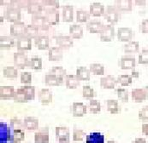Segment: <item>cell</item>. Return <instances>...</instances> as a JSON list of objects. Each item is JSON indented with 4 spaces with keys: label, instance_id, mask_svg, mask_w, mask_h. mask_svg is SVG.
Returning a JSON list of instances; mask_svg holds the SVG:
<instances>
[{
    "label": "cell",
    "instance_id": "cell-5",
    "mask_svg": "<svg viewBox=\"0 0 148 143\" xmlns=\"http://www.w3.org/2000/svg\"><path fill=\"white\" fill-rule=\"evenodd\" d=\"M131 97L135 102H142L148 100V86L133 89L131 92Z\"/></svg>",
    "mask_w": 148,
    "mask_h": 143
},
{
    "label": "cell",
    "instance_id": "cell-4",
    "mask_svg": "<svg viewBox=\"0 0 148 143\" xmlns=\"http://www.w3.org/2000/svg\"><path fill=\"white\" fill-rule=\"evenodd\" d=\"M45 17L48 25H57L59 22V11L56 8H45Z\"/></svg>",
    "mask_w": 148,
    "mask_h": 143
},
{
    "label": "cell",
    "instance_id": "cell-6",
    "mask_svg": "<svg viewBox=\"0 0 148 143\" xmlns=\"http://www.w3.org/2000/svg\"><path fill=\"white\" fill-rule=\"evenodd\" d=\"M16 46L19 51H27L32 49V39L27 37L26 34L18 37L16 41Z\"/></svg>",
    "mask_w": 148,
    "mask_h": 143
},
{
    "label": "cell",
    "instance_id": "cell-27",
    "mask_svg": "<svg viewBox=\"0 0 148 143\" xmlns=\"http://www.w3.org/2000/svg\"><path fill=\"white\" fill-rule=\"evenodd\" d=\"M24 128L27 130H35L39 127V119L34 117H26L23 121Z\"/></svg>",
    "mask_w": 148,
    "mask_h": 143
},
{
    "label": "cell",
    "instance_id": "cell-17",
    "mask_svg": "<svg viewBox=\"0 0 148 143\" xmlns=\"http://www.w3.org/2000/svg\"><path fill=\"white\" fill-rule=\"evenodd\" d=\"M64 55L63 49L59 46H53L48 50V58L51 61H58L62 59Z\"/></svg>",
    "mask_w": 148,
    "mask_h": 143
},
{
    "label": "cell",
    "instance_id": "cell-63",
    "mask_svg": "<svg viewBox=\"0 0 148 143\" xmlns=\"http://www.w3.org/2000/svg\"><path fill=\"white\" fill-rule=\"evenodd\" d=\"M12 143H21V142H12Z\"/></svg>",
    "mask_w": 148,
    "mask_h": 143
},
{
    "label": "cell",
    "instance_id": "cell-12",
    "mask_svg": "<svg viewBox=\"0 0 148 143\" xmlns=\"http://www.w3.org/2000/svg\"><path fill=\"white\" fill-rule=\"evenodd\" d=\"M106 8L103 3L99 2H93L89 6V13L91 16L95 17H99L101 16H104Z\"/></svg>",
    "mask_w": 148,
    "mask_h": 143
},
{
    "label": "cell",
    "instance_id": "cell-43",
    "mask_svg": "<svg viewBox=\"0 0 148 143\" xmlns=\"http://www.w3.org/2000/svg\"><path fill=\"white\" fill-rule=\"evenodd\" d=\"M29 66L35 71L40 70L42 68V59L38 56H33L29 60Z\"/></svg>",
    "mask_w": 148,
    "mask_h": 143
},
{
    "label": "cell",
    "instance_id": "cell-30",
    "mask_svg": "<svg viewBox=\"0 0 148 143\" xmlns=\"http://www.w3.org/2000/svg\"><path fill=\"white\" fill-rule=\"evenodd\" d=\"M16 44L14 38L10 35H3L0 37V47L2 49H10Z\"/></svg>",
    "mask_w": 148,
    "mask_h": 143
},
{
    "label": "cell",
    "instance_id": "cell-42",
    "mask_svg": "<svg viewBox=\"0 0 148 143\" xmlns=\"http://www.w3.org/2000/svg\"><path fill=\"white\" fill-rule=\"evenodd\" d=\"M25 140V132L23 129H13L11 136L12 142H21Z\"/></svg>",
    "mask_w": 148,
    "mask_h": 143
},
{
    "label": "cell",
    "instance_id": "cell-18",
    "mask_svg": "<svg viewBox=\"0 0 148 143\" xmlns=\"http://www.w3.org/2000/svg\"><path fill=\"white\" fill-rule=\"evenodd\" d=\"M38 97L42 105H49L53 100L52 93L49 89H41L39 91Z\"/></svg>",
    "mask_w": 148,
    "mask_h": 143
},
{
    "label": "cell",
    "instance_id": "cell-35",
    "mask_svg": "<svg viewBox=\"0 0 148 143\" xmlns=\"http://www.w3.org/2000/svg\"><path fill=\"white\" fill-rule=\"evenodd\" d=\"M75 16H76V20L80 23H87L89 18H90V13L89 11L86 10L84 9H79L76 10V13H75Z\"/></svg>",
    "mask_w": 148,
    "mask_h": 143
},
{
    "label": "cell",
    "instance_id": "cell-10",
    "mask_svg": "<svg viewBox=\"0 0 148 143\" xmlns=\"http://www.w3.org/2000/svg\"><path fill=\"white\" fill-rule=\"evenodd\" d=\"M119 66L123 70L134 69L136 66V60L134 56H130V55L123 56L119 60Z\"/></svg>",
    "mask_w": 148,
    "mask_h": 143
},
{
    "label": "cell",
    "instance_id": "cell-49",
    "mask_svg": "<svg viewBox=\"0 0 148 143\" xmlns=\"http://www.w3.org/2000/svg\"><path fill=\"white\" fill-rule=\"evenodd\" d=\"M10 126L12 127L13 129H24V124L23 122L17 117H13L10 119Z\"/></svg>",
    "mask_w": 148,
    "mask_h": 143
},
{
    "label": "cell",
    "instance_id": "cell-38",
    "mask_svg": "<svg viewBox=\"0 0 148 143\" xmlns=\"http://www.w3.org/2000/svg\"><path fill=\"white\" fill-rule=\"evenodd\" d=\"M3 74L5 78L8 79H16L18 76V70L15 66H5L3 69Z\"/></svg>",
    "mask_w": 148,
    "mask_h": 143
},
{
    "label": "cell",
    "instance_id": "cell-45",
    "mask_svg": "<svg viewBox=\"0 0 148 143\" xmlns=\"http://www.w3.org/2000/svg\"><path fill=\"white\" fill-rule=\"evenodd\" d=\"M82 96L85 99H93V97L95 96V91L93 88L90 85H84L82 87Z\"/></svg>",
    "mask_w": 148,
    "mask_h": 143
},
{
    "label": "cell",
    "instance_id": "cell-53",
    "mask_svg": "<svg viewBox=\"0 0 148 143\" xmlns=\"http://www.w3.org/2000/svg\"><path fill=\"white\" fill-rule=\"evenodd\" d=\"M139 119L141 121H148V106H143L138 113Z\"/></svg>",
    "mask_w": 148,
    "mask_h": 143
},
{
    "label": "cell",
    "instance_id": "cell-7",
    "mask_svg": "<svg viewBox=\"0 0 148 143\" xmlns=\"http://www.w3.org/2000/svg\"><path fill=\"white\" fill-rule=\"evenodd\" d=\"M26 28H27V25L23 21H21V20L16 21L10 25V35L12 37H16L17 39L18 37L25 34Z\"/></svg>",
    "mask_w": 148,
    "mask_h": 143
},
{
    "label": "cell",
    "instance_id": "cell-39",
    "mask_svg": "<svg viewBox=\"0 0 148 143\" xmlns=\"http://www.w3.org/2000/svg\"><path fill=\"white\" fill-rule=\"evenodd\" d=\"M13 100L15 102H18V103H25L28 101L26 93L24 92V90L21 88H19L16 90Z\"/></svg>",
    "mask_w": 148,
    "mask_h": 143
},
{
    "label": "cell",
    "instance_id": "cell-61",
    "mask_svg": "<svg viewBox=\"0 0 148 143\" xmlns=\"http://www.w3.org/2000/svg\"><path fill=\"white\" fill-rule=\"evenodd\" d=\"M106 143H117L116 142H115V141H113V140H110V141H108Z\"/></svg>",
    "mask_w": 148,
    "mask_h": 143
},
{
    "label": "cell",
    "instance_id": "cell-26",
    "mask_svg": "<svg viewBox=\"0 0 148 143\" xmlns=\"http://www.w3.org/2000/svg\"><path fill=\"white\" fill-rule=\"evenodd\" d=\"M64 82V79L57 77L56 75L52 74L51 73H47L45 76V83L46 85L49 86H58L61 85Z\"/></svg>",
    "mask_w": 148,
    "mask_h": 143
},
{
    "label": "cell",
    "instance_id": "cell-32",
    "mask_svg": "<svg viewBox=\"0 0 148 143\" xmlns=\"http://www.w3.org/2000/svg\"><path fill=\"white\" fill-rule=\"evenodd\" d=\"M105 136L99 132H93L86 136V143H104Z\"/></svg>",
    "mask_w": 148,
    "mask_h": 143
},
{
    "label": "cell",
    "instance_id": "cell-2",
    "mask_svg": "<svg viewBox=\"0 0 148 143\" xmlns=\"http://www.w3.org/2000/svg\"><path fill=\"white\" fill-rule=\"evenodd\" d=\"M21 9L14 6L10 5L6 7V9L4 11V17L5 19L10 22H16L21 20Z\"/></svg>",
    "mask_w": 148,
    "mask_h": 143
},
{
    "label": "cell",
    "instance_id": "cell-31",
    "mask_svg": "<svg viewBox=\"0 0 148 143\" xmlns=\"http://www.w3.org/2000/svg\"><path fill=\"white\" fill-rule=\"evenodd\" d=\"M114 5L120 11H130L133 9V2L131 0H116Z\"/></svg>",
    "mask_w": 148,
    "mask_h": 143
},
{
    "label": "cell",
    "instance_id": "cell-23",
    "mask_svg": "<svg viewBox=\"0 0 148 143\" xmlns=\"http://www.w3.org/2000/svg\"><path fill=\"white\" fill-rule=\"evenodd\" d=\"M69 34L73 39H81L83 36V27L78 23H74L69 26Z\"/></svg>",
    "mask_w": 148,
    "mask_h": 143
},
{
    "label": "cell",
    "instance_id": "cell-24",
    "mask_svg": "<svg viewBox=\"0 0 148 143\" xmlns=\"http://www.w3.org/2000/svg\"><path fill=\"white\" fill-rule=\"evenodd\" d=\"M62 18L64 21L71 22L74 19V7L70 4H65L62 8Z\"/></svg>",
    "mask_w": 148,
    "mask_h": 143
},
{
    "label": "cell",
    "instance_id": "cell-59",
    "mask_svg": "<svg viewBox=\"0 0 148 143\" xmlns=\"http://www.w3.org/2000/svg\"><path fill=\"white\" fill-rule=\"evenodd\" d=\"M134 3L136 5H140V6H145L147 4V2L145 0H135Z\"/></svg>",
    "mask_w": 148,
    "mask_h": 143
},
{
    "label": "cell",
    "instance_id": "cell-34",
    "mask_svg": "<svg viewBox=\"0 0 148 143\" xmlns=\"http://www.w3.org/2000/svg\"><path fill=\"white\" fill-rule=\"evenodd\" d=\"M125 53H137L140 50V43L138 41H129L123 45Z\"/></svg>",
    "mask_w": 148,
    "mask_h": 143
},
{
    "label": "cell",
    "instance_id": "cell-57",
    "mask_svg": "<svg viewBox=\"0 0 148 143\" xmlns=\"http://www.w3.org/2000/svg\"><path fill=\"white\" fill-rule=\"evenodd\" d=\"M141 129H142V133L148 136V123H143L142 124V127H141Z\"/></svg>",
    "mask_w": 148,
    "mask_h": 143
},
{
    "label": "cell",
    "instance_id": "cell-54",
    "mask_svg": "<svg viewBox=\"0 0 148 143\" xmlns=\"http://www.w3.org/2000/svg\"><path fill=\"white\" fill-rule=\"evenodd\" d=\"M45 8H56L59 7V2L57 0H43L41 1Z\"/></svg>",
    "mask_w": 148,
    "mask_h": 143
},
{
    "label": "cell",
    "instance_id": "cell-56",
    "mask_svg": "<svg viewBox=\"0 0 148 143\" xmlns=\"http://www.w3.org/2000/svg\"><path fill=\"white\" fill-rule=\"evenodd\" d=\"M140 30L143 33H148V19L142 20L141 23L140 24Z\"/></svg>",
    "mask_w": 148,
    "mask_h": 143
},
{
    "label": "cell",
    "instance_id": "cell-33",
    "mask_svg": "<svg viewBox=\"0 0 148 143\" xmlns=\"http://www.w3.org/2000/svg\"><path fill=\"white\" fill-rule=\"evenodd\" d=\"M106 106H107V110L111 114H116V113H119L121 112V107H120L119 103L116 100H113V99L107 100Z\"/></svg>",
    "mask_w": 148,
    "mask_h": 143
},
{
    "label": "cell",
    "instance_id": "cell-44",
    "mask_svg": "<svg viewBox=\"0 0 148 143\" xmlns=\"http://www.w3.org/2000/svg\"><path fill=\"white\" fill-rule=\"evenodd\" d=\"M50 73H51L52 74L56 75L57 77L64 79H65V77L68 75L67 73H66V70L64 69L63 66H52L50 70Z\"/></svg>",
    "mask_w": 148,
    "mask_h": 143
},
{
    "label": "cell",
    "instance_id": "cell-9",
    "mask_svg": "<svg viewBox=\"0 0 148 143\" xmlns=\"http://www.w3.org/2000/svg\"><path fill=\"white\" fill-rule=\"evenodd\" d=\"M116 35H117V38L119 40L127 43V42L132 40V39L134 37V32L130 27L123 26V27L118 28Z\"/></svg>",
    "mask_w": 148,
    "mask_h": 143
},
{
    "label": "cell",
    "instance_id": "cell-28",
    "mask_svg": "<svg viewBox=\"0 0 148 143\" xmlns=\"http://www.w3.org/2000/svg\"><path fill=\"white\" fill-rule=\"evenodd\" d=\"M76 77L80 81H87L90 79L91 77V72L89 68H86V66H79L76 69Z\"/></svg>",
    "mask_w": 148,
    "mask_h": 143
},
{
    "label": "cell",
    "instance_id": "cell-58",
    "mask_svg": "<svg viewBox=\"0 0 148 143\" xmlns=\"http://www.w3.org/2000/svg\"><path fill=\"white\" fill-rule=\"evenodd\" d=\"M132 143H147V141L145 138H142V137H139V138H136L134 141H133Z\"/></svg>",
    "mask_w": 148,
    "mask_h": 143
},
{
    "label": "cell",
    "instance_id": "cell-46",
    "mask_svg": "<svg viewBox=\"0 0 148 143\" xmlns=\"http://www.w3.org/2000/svg\"><path fill=\"white\" fill-rule=\"evenodd\" d=\"M21 88L24 90V92L26 93L28 101H31V100L34 99V97H35V87L34 86L28 84V85L21 86Z\"/></svg>",
    "mask_w": 148,
    "mask_h": 143
},
{
    "label": "cell",
    "instance_id": "cell-47",
    "mask_svg": "<svg viewBox=\"0 0 148 143\" xmlns=\"http://www.w3.org/2000/svg\"><path fill=\"white\" fill-rule=\"evenodd\" d=\"M116 80H117V83H120L122 86H128L132 83L133 78H132V76H130L128 74H122V75L118 76Z\"/></svg>",
    "mask_w": 148,
    "mask_h": 143
},
{
    "label": "cell",
    "instance_id": "cell-37",
    "mask_svg": "<svg viewBox=\"0 0 148 143\" xmlns=\"http://www.w3.org/2000/svg\"><path fill=\"white\" fill-rule=\"evenodd\" d=\"M39 33H40V28L37 27L36 26L33 25L32 23L27 25V28H26V33H25V34H26L27 37H29L30 39H34L36 37H38V36L40 35Z\"/></svg>",
    "mask_w": 148,
    "mask_h": 143
},
{
    "label": "cell",
    "instance_id": "cell-50",
    "mask_svg": "<svg viewBox=\"0 0 148 143\" xmlns=\"http://www.w3.org/2000/svg\"><path fill=\"white\" fill-rule=\"evenodd\" d=\"M20 79H21V83L25 84V85H28L32 83V73L29 72H22L20 76Z\"/></svg>",
    "mask_w": 148,
    "mask_h": 143
},
{
    "label": "cell",
    "instance_id": "cell-3",
    "mask_svg": "<svg viewBox=\"0 0 148 143\" xmlns=\"http://www.w3.org/2000/svg\"><path fill=\"white\" fill-rule=\"evenodd\" d=\"M14 65L16 67L23 69L27 66H29V60L27 56L23 51H17L14 53L13 56Z\"/></svg>",
    "mask_w": 148,
    "mask_h": 143
},
{
    "label": "cell",
    "instance_id": "cell-52",
    "mask_svg": "<svg viewBox=\"0 0 148 143\" xmlns=\"http://www.w3.org/2000/svg\"><path fill=\"white\" fill-rule=\"evenodd\" d=\"M138 61L140 64L147 65L148 64V49H143L138 57Z\"/></svg>",
    "mask_w": 148,
    "mask_h": 143
},
{
    "label": "cell",
    "instance_id": "cell-16",
    "mask_svg": "<svg viewBox=\"0 0 148 143\" xmlns=\"http://www.w3.org/2000/svg\"><path fill=\"white\" fill-rule=\"evenodd\" d=\"M34 44L35 46L41 50H45L47 49H50V39L47 35L40 34L38 37L34 39Z\"/></svg>",
    "mask_w": 148,
    "mask_h": 143
},
{
    "label": "cell",
    "instance_id": "cell-36",
    "mask_svg": "<svg viewBox=\"0 0 148 143\" xmlns=\"http://www.w3.org/2000/svg\"><path fill=\"white\" fill-rule=\"evenodd\" d=\"M1 125V141L3 140V143L6 142H9L10 141L11 142V136H12V133L10 132V129L4 123H0Z\"/></svg>",
    "mask_w": 148,
    "mask_h": 143
},
{
    "label": "cell",
    "instance_id": "cell-25",
    "mask_svg": "<svg viewBox=\"0 0 148 143\" xmlns=\"http://www.w3.org/2000/svg\"><path fill=\"white\" fill-rule=\"evenodd\" d=\"M32 24L40 29H43V30L48 26V23L45 17V15H42V14L33 15L32 16Z\"/></svg>",
    "mask_w": 148,
    "mask_h": 143
},
{
    "label": "cell",
    "instance_id": "cell-60",
    "mask_svg": "<svg viewBox=\"0 0 148 143\" xmlns=\"http://www.w3.org/2000/svg\"><path fill=\"white\" fill-rule=\"evenodd\" d=\"M139 75H140V73L134 69V71L132 72V78H138Z\"/></svg>",
    "mask_w": 148,
    "mask_h": 143
},
{
    "label": "cell",
    "instance_id": "cell-41",
    "mask_svg": "<svg viewBox=\"0 0 148 143\" xmlns=\"http://www.w3.org/2000/svg\"><path fill=\"white\" fill-rule=\"evenodd\" d=\"M87 109L89 110V112L91 113H98L101 111V105L100 102L98 100L95 99H92L89 101L88 106H87Z\"/></svg>",
    "mask_w": 148,
    "mask_h": 143
},
{
    "label": "cell",
    "instance_id": "cell-62",
    "mask_svg": "<svg viewBox=\"0 0 148 143\" xmlns=\"http://www.w3.org/2000/svg\"><path fill=\"white\" fill-rule=\"evenodd\" d=\"M59 143H70L69 141H63V142H59Z\"/></svg>",
    "mask_w": 148,
    "mask_h": 143
},
{
    "label": "cell",
    "instance_id": "cell-55",
    "mask_svg": "<svg viewBox=\"0 0 148 143\" xmlns=\"http://www.w3.org/2000/svg\"><path fill=\"white\" fill-rule=\"evenodd\" d=\"M28 4V0H12V5L19 9H27Z\"/></svg>",
    "mask_w": 148,
    "mask_h": 143
},
{
    "label": "cell",
    "instance_id": "cell-8",
    "mask_svg": "<svg viewBox=\"0 0 148 143\" xmlns=\"http://www.w3.org/2000/svg\"><path fill=\"white\" fill-rule=\"evenodd\" d=\"M115 36V28L114 26L111 24H106L104 25L103 28L99 33L100 39L104 42L110 41Z\"/></svg>",
    "mask_w": 148,
    "mask_h": 143
},
{
    "label": "cell",
    "instance_id": "cell-48",
    "mask_svg": "<svg viewBox=\"0 0 148 143\" xmlns=\"http://www.w3.org/2000/svg\"><path fill=\"white\" fill-rule=\"evenodd\" d=\"M116 94H117V97L118 99H120L122 102H128V98H129V95H128V91L126 89L123 88H118L116 89Z\"/></svg>",
    "mask_w": 148,
    "mask_h": 143
},
{
    "label": "cell",
    "instance_id": "cell-19",
    "mask_svg": "<svg viewBox=\"0 0 148 143\" xmlns=\"http://www.w3.org/2000/svg\"><path fill=\"white\" fill-rule=\"evenodd\" d=\"M69 129L64 126H58L56 127V137L58 142L63 141H69Z\"/></svg>",
    "mask_w": 148,
    "mask_h": 143
},
{
    "label": "cell",
    "instance_id": "cell-20",
    "mask_svg": "<svg viewBox=\"0 0 148 143\" xmlns=\"http://www.w3.org/2000/svg\"><path fill=\"white\" fill-rule=\"evenodd\" d=\"M87 112V106L82 102H74L72 105V113L75 117H82Z\"/></svg>",
    "mask_w": 148,
    "mask_h": 143
},
{
    "label": "cell",
    "instance_id": "cell-29",
    "mask_svg": "<svg viewBox=\"0 0 148 143\" xmlns=\"http://www.w3.org/2000/svg\"><path fill=\"white\" fill-rule=\"evenodd\" d=\"M65 85L68 89H75L80 85V80L78 79V78L76 77V75H73V74H68L65 79Z\"/></svg>",
    "mask_w": 148,
    "mask_h": 143
},
{
    "label": "cell",
    "instance_id": "cell-51",
    "mask_svg": "<svg viewBox=\"0 0 148 143\" xmlns=\"http://www.w3.org/2000/svg\"><path fill=\"white\" fill-rule=\"evenodd\" d=\"M86 133L82 129H75L73 131V141L74 142H82L84 139Z\"/></svg>",
    "mask_w": 148,
    "mask_h": 143
},
{
    "label": "cell",
    "instance_id": "cell-11",
    "mask_svg": "<svg viewBox=\"0 0 148 143\" xmlns=\"http://www.w3.org/2000/svg\"><path fill=\"white\" fill-rule=\"evenodd\" d=\"M56 43L58 46H59L63 49H69L74 44L73 38L70 35H64V34H60L56 37Z\"/></svg>",
    "mask_w": 148,
    "mask_h": 143
},
{
    "label": "cell",
    "instance_id": "cell-15",
    "mask_svg": "<svg viewBox=\"0 0 148 143\" xmlns=\"http://www.w3.org/2000/svg\"><path fill=\"white\" fill-rule=\"evenodd\" d=\"M103 26H104L103 22L98 19L89 20L86 23V29L92 33H99Z\"/></svg>",
    "mask_w": 148,
    "mask_h": 143
},
{
    "label": "cell",
    "instance_id": "cell-1",
    "mask_svg": "<svg viewBox=\"0 0 148 143\" xmlns=\"http://www.w3.org/2000/svg\"><path fill=\"white\" fill-rule=\"evenodd\" d=\"M104 17L109 24L114 25L121 19V11L115 5H108L105 10Z\"/></svg>",
    "mask_w": 148,
    "mask_h": 143
},
{
    "label": "cell",
    "instance_id": "cell-40",
    "mask_svg": "<svg viewBox=\"0 0 148 143\" xmlns=\"http://www.w3.org/2000/svg\"><path fill=\"white\" fill-rule=\"evenodd\" d=\"M89 70L95 75H103L105 73V66L100 63H92L89 66Z\"/></svg>",
    "mask_w": 148,
    "mask_h": 143
},
{
    "label": "cell",
    "instance_id": "cell-14",
    "mask_svg": "<svg viewBox=\"0 0 148 143\" xmlns=\"http://www.w3.org/2000/svg\"><path fill=\"white\" fill-rule=\"evenodd\" d=\"M28 13L33 15H36V14H40L42 12V10L45 9V7L42 4L41 2L40 1H36V0H28V4H27V8Z\"/></svg>",
    "mask_w": 148,
    "mask_h": 143
},
{
    "label": "cell",
    "instance_id": "cell-22",
    "mask_svg": "<svg viewBox=\"0 0 148 143\" xmlns=\"http://www.w3.org/2000/svg\"><path fill=\"white\" fill-rule=\"evenodd\" d=\"M117 80L111 75L104 76L100 79V86L104 89H111L116 87Z\"/></svg>",
    "mask_w": 148,
    "mask_h": 143
},
{
    "label": "cell",
    "instance_id": "cell-13",
    "mask_svg": "<svg viewBox=\"0 0 148 143\" xmlns=\"http://www.w3.org/2000/svg\"><path fill=\"white\" fill-rule=\"evenodd\" d=\"M35 143H49V129L47 127L40 128L34 134Z\"/></svg>",
    "mask_w": 148,
    "mask_h": 143
},
{
    "label": "cell",
    "instance_id": "cell-21",
    "mask_svg": "<svg viewBox=\"0 0 148 143\" xmlns=\"http://www.w3.org/2000/svg\"><path fill=\"white\" fill-rule=\"evenodd\" d=\"M15 89L13 86L10 85H3L0 87V98L3 100H8V99H13L14 95H15Z\"/></svg>",
    "mask_w": 148,
    "mask_h": 143
}]
</instances>
